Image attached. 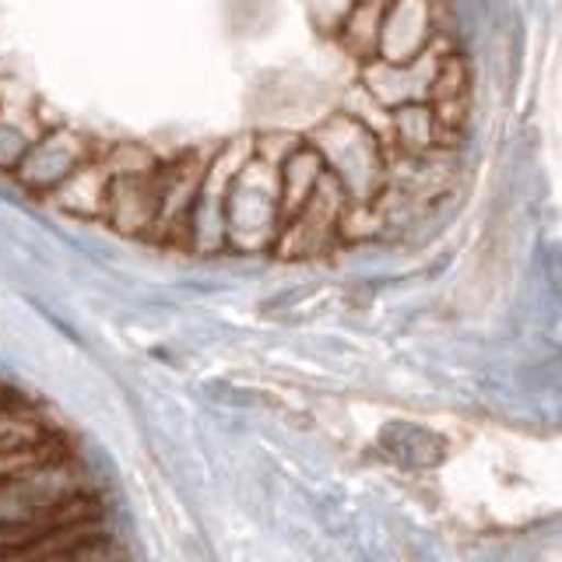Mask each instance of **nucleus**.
<instances>
[{"label":"nucleus","instance_id":"obj_2","mask_svg":"<svg viewBox=\"0 0 562 562\" xmlns=\"http://www.w3.org/2000/svg\"><path fill=\"white\" fill-rule=\"evenodd\" d=\"M281 233L278 166L250 155L225 193V246L243 254L268 250Z\"/></svg>","mask_w":562,"mask_h":562},{"label":"nucleus","instance_id":"obj_4","mask_svg":"<svg viewBox=\"0 0 562 562\" xmlns=\"http://www.w3.org/2000/svg\"><path fill=\"white\" fill-rule=\"evenodd\" d=\"M88 158H92V145L81 134L67 127L43 131L32 140V148L22 155V162L14 166V176L35 193H53Z\"/></svg>","mask_w":562,"mask_h":562},{"label":"nucleus","instance_id":"obj_7","mask_svg":"<svg viewBox=\"0 0 562 562\" xmlns=\"http://www.w3.org/2000/svg\"><path fill=\"white\" fill-rule=\"evenodd\" d=\"M110 183H113V176H110V166H105V158L92 155L85 166L70 172L49 198L57 201V207L70 211V215H78V218H102Z\"/></svg>","mask_w":562,"mask_h":562},{"label":"nucleus","instance_id":"obj_1","mask_svg":"<svg viewBox=\"0 0 562 562\" xmlns=\"http://www.w3.org/2000/svg\"><path fill=\"white\" fill-rule=\"evenodd\" d=\"M306 145L321 155L324 172L345 190V198L359 207H369L386 183V162L373 131L356 116H330L313 131Z\"/></svg>","mask_w":562,"mask_h":562},{"label":"nucleus","instance_id":"obj_3","mask_svg":"<svg viewBox=\"0 0 562 562\" xmlns=\"http://www.w3.org/2000/svg\"><path fill=\"white\" fill-rule=\"evenodd\" d=\"M351 201L345 198V190L324 176L321 187L313 190V198L303 204L299 215H292L274 239V246L285 257H316L327 254L334 243L341 239V225L348 215Z\"/></svg>","mask_w":562,"mask_h":562},{"label":"nucleus","instance_id":"obj_6","mask_svg":"<svg viewBox=\"0 0 562 562\" xmlns=\"http://www.w3.org/2000/svg\"><path fill=\"white\" fill-rule=\"evenodd\" d=\"M324 176L327 172H324L321 155H316L306 145V140H299V145L285 158H281V162H278V211H281V225L303 211V204L313 198V190L321 187Z\"/></svg>","mask_w":562,"mask_h":562},{"label":"nucleus","instance_id":"obj_5","mask_svg":"<svg viewBox=\"0 0 562 562\" xmlns=\"http://www.w3.org/2000/svg\"><path fill=\"white\" fill-rule=\"evenodd\" d=\"M102 218L123 236H148L158 225V169L145 176H113Z\"/></svg>","mask_w":562,"mask_h":562},{"label":"nucleus","instance_id":"obj_8","mask_svg":"<svg viewBox=\"0 0 562 562\" xmlns=\"http://www.w3.org/2000/svg\"><path fill=\"white\" fill-rule=\"evenodd\" d=\"M394 134H397V145L404 151L412 155H426L429 145L436 140V120L429 113V105H401V110H394Z\"/></svg>","mask_w":562,"mask_h":562}]
</instances>
